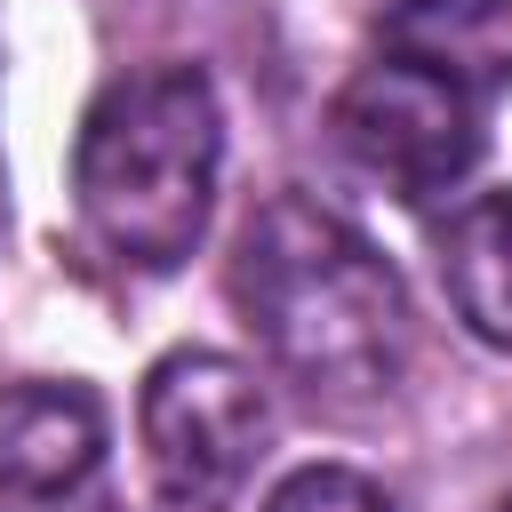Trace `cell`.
Returning a JSON list of instances; mask_svg holds the SVG:
<instances>
[{
	"label": "cell",
	"mask_w": 512,
	"mask_h": 512,
	"mask_svg": "<svg viewBox=\"0 0 512 512\" xmlns=\"http://www.w3.org/2000/svg\"><path fill=\"white\" fill-rule=\"evenodd\" d=\"M232 304L264 360L312 400H376L408 368V288L336 208L280 192L232 248Z\"/></svg>",
	"instance_id": "1"
},
{
	"label": "cell",
	"mask_w": 512,
	"mask_h": 512,
	"mask_svg": "<svg viewBox=\"0 0 512 512\" xmlns=\"http://www.w3.org/2000/svg\"><path fill=\"white\" fill-rule=\"evenodd\" d=\"M216 168H224V112L208 72L192 64L120 72L96 88L72 136L80 232L128 272H168L208 232Z\"/></svg>",
	"instance_id": "2"
},
{
	"label": "cell",
	"mask_w": 512,
	"mask_h": 512,
	"mask_svg": "<svg viewBox=\"0 0 512 512\" xmlns=\"http://www.w3.org/2000/svg\"><path fill=\"white\" fill-rule=\"evenodd\" d=\"M136 432H144V464H152L160 496L224 504L272 440V400L248 360L176 344L168 360H152V376L136 392Z\"/></svg>",
	"instance_id": "3"
},
{
	"label": "cell",
	"mask_w": 512,
	"mask_h": 512,
	"mask_svg": "<svg viewBox=\"0 0 512 512\" xmlns=\"http://www.w3.org/2000/svg\"><path fill=\"white\" fill-rule=\"evenodd\" d=\"M344 160L360 176H376L392 200H440L472 176L488 128H480V96L424 72V64H360L344 88H336V112H328Z\"/></svg>",
	"instance_id": "4"
},
{
	"label": "cell",
	"mask_w": 512,
	"mask_h": 512,
	"mask_svg": "<svg viewBox=\"0 0 512 512\" xmlns=\"http://www.w3.org/2000/svg\"><path fill=\"white\" fill-rule=\"evenodd\" d=\"M104 464V400L88 384H8L0 392V504H64Z\"/></svg>",
	"instance_id": "5"
},
{
	"label": "cell",
	"mask_w": 512,
	"mask_h": 512,
	"mask_svg": "<svg viewBox=\"0 0 512 512\" xmlns=\"http://www.w3.org/2000/svg\"><path fill=\"white\" fill-rule=\"evenodd\" d=\"M384 56L424 64L472 96L512 88V0H384Z\"/></svg>",
	"instance_id": "6"
},
{
	"label": "cell",
	"mask_w": 512,
	"mask_h": 512,
	"mask_svg": "<svg viewBox=\"0 0 512 512\" xmlns=\"http://www.w3.org/2000/svg\"><path fill=\"white\" fill-rule=\"evenodd\" d=\"M440 288L456 320L512 352V192H472L440 232Z\"/></svg>",
	"instance_id": "7"
},
{
	"label": "cell",
	"mask_w": 512,
	"mask_h": 512,
	"mask_svg": "<svg viewBox=\"0 0 512 512\" xmlns=\"http://www.w3.org/2000/svg\"><path fill=\"white\" fill-rule=\"evenodd\" d=\"M264 512H392V496L352 464H304L264 496Z\"/></svg>",
	"instance_id": "8"
},
{
	"label": "cell",
	"mask_w": 512,
	"mask_h": 512,
	"mask_svg": "<svg viewBox=\"0 0 512 512\" xmlns=\"http://www.w3.org/2000/svg\"><path fill=\"white\" fill-rule=\"evenodd\" d=\"M136 512H216V504H184V496H160V504H136Z\"/></svg>",
	"instance_id": "9"
},
{
	"label": "cell",
	"mask_w": 512,
	"mask_h": 512,
	"mask_svg": "<svg viewBox=\"0 0 512 512\" xmlns=\"http://www.w3.org/2000/svg\"><path fill=\"white\" fill-rule=\"evenodd\" d=\"M496 512H512V496H504V504H496Z\"/></svg>",
	"instance_id": "10"
}]
</instances>
